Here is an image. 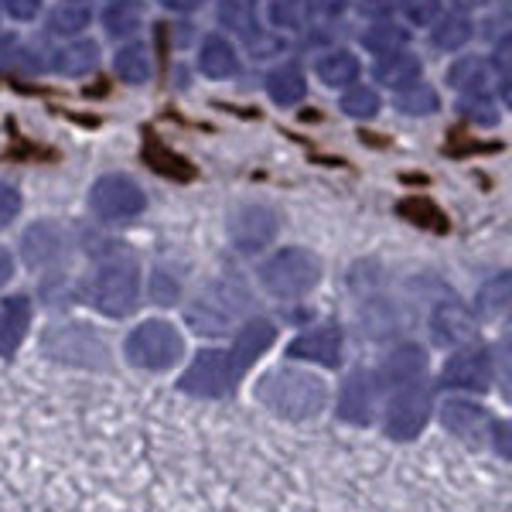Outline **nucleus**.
Here are the masks:
<instances>
[{
  "label": "nucleus",
  "instance_id": "1",
  "mask_svg": "<svg viewBox=\"0 0 512 512\" xmlns=\"http://www.w3.org/2000/svg\"><path fill=\"white\" fill-rule=\"evenodd\" d=\"M256 396H260V403L270 414H277L284 420H311L325 410L328 386H325V379L308 373V369L284 366L260 379Z\"/></svg>",
  "mask_w": 512,
  "mask_h": 512
},
{
  "label": "nucleus",
  "instance_id": "2",
  "mask_svg": "<svg viewBox=\"0 0 512 512\" xmlns=\"http://www.w3.org/2000/svg\"><path fill=\"white\" fill-rule=\"evenodd\" d=\"M321 280V260L304 246H284L260 267V284L270 297L294 301L315 291Z\"/></svg>",
  "mask_w": 512,
  "mask_h": 512
},
{
  "label": "nucleus",
  "instance_id": "3",
  "mask_svg": "<svg viewBox=\"0 0 512 512\" xmlns=\"http://www.w3.org/2000/svg\"><path fill=\"white\" fill-rule=\"evenodd\" d=\"M246 308H250L246 287L239 280L226 277L205 287L202 297H195V304L185 308V318L198 335H222L233 321L246 315Z\"/></svg>",
  "mask_w": 512,
  "mask_h": 512
},
{
  "label": "nucleus",
  "instance_id": "4",
  "mask_svg": "<svg viewBox=\"0 0 512 512\" xmlns=\"http://www.w3.org/2000/svg\"><path fill=\"white\" fill-rule=\"evenodd\" d=\"M123 355H127L130 366L161 373V369H171L185 355V338H181V332L171 321H140L134 332L127 335V342H123Z\"/></svg>",
  "mask_w": 512,
  "mask_h": 512
},
{
  "label": "nucleus",
  "instance_id": "5",
  "mask_svg": "<svg viewBox=\"0 0 512 512\" xmlns=\"http://www.w3.org/2000/svg\"><path fill=\"white\" fill-rule=\"evenodd\" d=\"M89 301L96 311H103L106 318H123L137 308L140 301V274L137 263L130 256H113L103 260L99 274L89 284Z\"/></svg>",
  "mask_w": 512,
  "mask_h": 512
},
{
  "label": "nucleus",
  "instance_id": "6",
  "mask_svg": "<svg viewBox=\"0 0 512 512\" xmlns=\"http://www.w3.org/2000/svg\"><path fill=\"white\" fill-rule=\"evenodd\" d=\"M89 209L106 222H130L147 209V198L130 175H103L89 188Z\"/></svg>",
  "mask_w": 512,
  "mask_h": 512
},
{
  "label": "nucleus",
  "instance_id": "7",
  "mask_svg": "<svg viewBox=\"0 0 512 512\" xmlns=\"http://www.w3.org/2000/svg\"><path fill=\"white\" fill-rule=\"evenodd\" d=\"M226 233H229V243H233L239 253H263L267 246H274V239L280 233V216L263 202L236 205V209L229 212Z\"/></svg>",
  "mask_w": 512,
  "mask_h": 512
},
{
  "label": "nucleus",
  "instance_id": "8",
  "mask_svg": "<svg viewBox=\"0 0 512 512\" xmlns=\"http://www.w3.org/2000/svg\"><path fill=\"white\" fill-rule=\"evenodd\" d=\"M236 383V369L226 349H202L192 359V366L185 369V376L178 379V386L192 396H222L229 393V386Z\"/></svg>",
  "mask_w": 512,
  "mask_h": 512
},
{
  "label": "nucleus",
  "instance_id": "9",
  "mask_svg": "<svg viewBox=\"0 0 512 512\" xmlns=\"http://www.w3.org/2000/svg\"><path fill=\"white\" fill-rule=\"evenodd\" d=\"M69 246H72V233L62 222H52V219L35 222V226H28L21 236V256L31 270H45V267L62 263L65 256H69Z\"/></svg>",
  "mask_w": 512,
  "mask_h": 512
},
{
  "label": "nucleus",
  "instance_id": "10",
  "mask_svg": "<svg viewBox=\"0 0 512 512\" xmlns=\"http://www.w3.org/2000/svg\"><path fill=\"white\" fill-rule=\"evenodd\" d=\"M427 417H431V393H427L424 386L410 383L390 400V410H386V434L396 437V441H414L427 427Z\"/></svg>",
  "mask_w": 512,
  "mask_h": 512
},
{
  "label": "nucleus",
  "instance_id": "11",
  "mask_svg": "<svg viewBox=\"0 0 512 512\" xmlns=\"http://www.w3.org/2000/svg\"><path fill=\"white\" fill-rule=\"evenodd\" d=\"M52 359H65V362H79V366H99L106 355V345L82 325H55L45 332V342H41Z\"/></svg>",
  "mask_w": 512,
  "mask_h": 512
},
{
  "label": "nucleus",
  "instance_id": "12",
  "mask_svg": "<svg viewBox=\"0 0 512 512\" xmlns=\"http://www.w3.org/2000/svg\"><path fill=\"white\" fill-rule=\"evenodd\" d=\"M441 383L454 390H489L492 383V359L485 349H461L454 352L441 369Z\"/></svg>",
  "mask_w": 512,
  "mask_h": 512
},
{
  "label": "nucleus",
  "instance_id": "13",
  "mask_svg": "<svg viewBox=\"0 0 512 512\" xmlns=\"http://www.w3.org/2000/svg\"><path fill=\"white\" fill-rule=\"evenodd\" d=\"M287 355L301 362H318L325 369H335L342 362V332L338 325H318L311 332L297 335L291 345H287Z\"/></svg>",
  "mask_w": 512,
  "mask_h": 512
},
{
  "label": "nucleus",
  "instance_id": "14",
  "mask_svg": "<svg viewBox=\"0 0 512 512\" xmlns=\"http://www.w3.org/2000/svg\"><path fill=\"white\" fill-rule=\"evenodd\" d=\"M431 332H434V342L437 345H468L475 338V318L465 304L458 301H441L431 315Z\"/></svg>",
  "mask_w": 512,
  "mask_h": 512
},
{
  "label": "nucleus",
  "instance_id": "15",
  "mask_svg": "<svg viewBox=\"0 0 512 512\" xmlns=\"http://www.w3.org/2000/svg\"><path fill=\"white\" fill-rule=\"evenodd\" d=\"M502 79L506 76H499V69L478 55H465L448 69V86L465 96H489L492 89H499Z\"/></svg>",
  "mask_w": 512,
  "mask_h": 512
},
{
  "label": "nucleus",
  "instance_id": "16",
  "mask_svg": "<svg viewBox=\"0 0 512 512\" xmlns=\"http://www.w3.org/2000/svg\"><path fill=\"white\" fill-rule=\"evenodd\" d=\"M274 338H277V328L270 325L267 318H253V321H246V325L239 328L233 349H229V359H233L236 379L243 376L246 369H250L253 362L270 349V345H274Z\"/></svg>",
  "mask_w": 512,
  "mask_h": 512
},
{
  "label": "nucleus",
  "instance_id": "17",
  "mask_svg": "<svg viewBox=\"0 0 512 512\" xmlns=\"http://www.w3.org/2000/svg\"><path fill=\"white\" fill-rule=\"evenodd\" d=\"M376 410V379L369 373H352L338 393V414L349 424H369Z\"/></svg>",
  "mask_w": 512,
  "mask_h": 512
},
{
  "label": "nucleus",
  "instance_id": "18",
  "mask_svg": "<svg viewBox=\"0 0 512 512\" xmlns=\"http://www.w3.org/2000/svg\"><path fill=\"white\" fill-rule=\"evenodd\" d=\"M427 369V352L420 345H400L390 359L379 369V383L390 386V390H403V386L417 383Z\"/></svg>",
  "mask_w": 512,
  "mask_h": 512
},
{
  "label": "nucleus",
  "instance_id": "19",
  "mask_svg": "<svg viewBox=\"0 0 512 512\" xmlns=\"http://www.w3.org/2000/svg\"><path fill=\"white\" fill-rule=\"evenodd\" d=\"M373 76L376 82H383L386 89H410L414 82H420L424 76V62L417 59L414 52H407V48H400V52H386L379 55V62L373 65Z\"/></svg>",
  "mask_w": 512,
  "mask_h": 512
},
{
  "label": "nucleus",
  "instance_id": "20",
  "mask_svg": "<svg viewBox=\"0 0 512 512\" xmlns=\"http://www.w3.org/2000/svg\"><path fill=\"white\" fill-rule=\"evenodd\" d=\"M31 328V301L28 297H7L0 308V355H14L21 349Z\"/></svg>",
  "mask_w": 512,
  "mask_h": 512
},
{
  "label": "nucleus",
  "instance_id": "21",
  "mask_svg": "<svg viewBox=\"0 0 512 512\" xmlns=\"http://www.w3.org/2000/svg\"><path fill=\"white\" fill-rule=\"evenodd\" d=\"M441 420L454 437H465V441L482 437L485 427H489V414L472 400H448L441 410Z\"/></svg>",
  "mask_w": 512,
  "mask_h": 512
},
{
  "label": "nucleus",
  "instance_id": "22",
  "mask_svg": "<svg viewBox=\"0 0 512 512\" xmlns=\"http://www.w3.org/2000/svg\"><path fill=\"white\" fill-rule=\"evenodd\" d=\"M198 69L209 79H233L239 72V55L222 35H209L198 48Z\"/></svg>",
  "mask_w": 512,
  "mask_h": 512
},
{
  "label": "nucleus",
  "instance_id": "23",
  "mask_svg": "<svg viewBox=\"0 0 512 512\" xmlns=\"http://www.w3.org/2000/svg\"><path fill=\"white\" fill-rule=\"evenodd\" d=\"M267 93L277 106H294L301 103L308 93V79H304L301 65L297 62H280L274 72L267 76Z\"/></svg>",
  "mask_w": 512,
  "mask_h": 512
},
{
  "label": "nucleus",
  "instance_id": "24",
  "mask_svg": "<svg viewBox=\"0 0 512 512\" xmlns=\"http://www.w3.org/2000/svg\"><path fill=\"white\" fill-rule=\"evenodd\" d=\"M315 72L328 89H349L359 79V59L352 52H345V48H332V52H325L318 59Z\"/></svg>",
  "mask_w": 512,
  "mask_h": 512
},
{
  "label": "nucleus",
  "instance_id": "25",
  "mask_svg": "<svg viewBox=\"0 0 512 512\" xmlns=\"http://www.w3.org/2000/svg\"><path fill=\"white\" fill-rule=\"evenodd\" d=\"M113 69H117V76L123 82H130V86H144V82H151V52H147V45H140V41H130V45H123L117 55H113Z\"/></svg>",
  "mask_w": 512,
  "mask_h": 512
},
{
  "label": "nucleus",
  "instance_id": "26",
  "mask_svg": "<svg viewBox=\"0 0 512 512\" xmlns=\"http://www.w3.org/2000/svg\"><path fill=\"white\" fill-rule=\"evenodd\" d=\"M96 59H99L96 41L93 38H76L55 52L52 65H55V72H62V76H86V72L96 65Z\"/></svg>",
  "mask_w": 512,
  "mask_h": 512
},
{
  "label": "nucleus",
  "instance_id": "27",
  "mask_svg": "<svg viewBox=\"0 0 512 512\" xmlns=\"http://www.w3.org/2000/svg\"><path fill=\"white\" fill-rule=\"evenodd\" d=\"M219 24L226 31H233V35L246 38V41H253L256 35H263V31H260V18H256L250 0H222V4H219Z\"/></svg>",
  "mask_w": 512,
  "mask_h": 512
},
{
  "label": "nucleus",
  "instance_id": "28",
  "mask_svg": "<svg viewBox=\"0 0 512 512\" xmlns=\"http://www.w3.org/2000/svg\"><path fill=\"white\" fill-rule=\"evenodd\" d=\"M359 41H362V48H366V52L386 55V52H400V48L410 41V31L400 28V24H393V21H376V24H369V28L362 31Z\"/></svg>",
  "mask_w": 512,
  "mask_h": 512
},
{
  "label": "nucleus",
  "instance_id": "29",
  "mask_svg": "<svg viewBox=\"0 0 512 512\" xmlns=\"http://www.w3.org/2000/svg\"><path fill=\"white\" fill-rule=\"evenodd\" d=\"M472 35H475V24L468 21L465 14H451V18L434 24L431 41L441 52H458V48H465L468 41H472Z\"/></svg>",
  "mask_w": 512,
  "mask_h": 512
},
{
  "label": "nucleus",
  "instance_id": "30",
  "mask_svg": "<svg viewBox=\"0 0 512 512\" xmlns=\"http://www.w3.org/2000/svg\"><path fill=\"white\" fill-rule=\"evenodd\" d=\"M396 110L407 113V117H431V113L441 110V96L431 86H424V82H414L410 89L396 93Z\"/></svg>",
  "mask_w": 512,
  "mask_h": 512
},
{
  "label": "nucleus",
  "instance_id": "31",
  "mask_svg": "<svg viewBox=\"0 0 512 512\" xmlns=\"http://www.w3.org/2000/svg\"><path fill=\"white\" fill-rule=\"evenodd\" d=\"M89 21H93L89 7L62 4V7H55V11L48 14V31H52V35H62V38H76V35H82V31L89 28Z\"/></svg>",
  "mask_w": 512,
  "mask_h": 512
},
{
  "label": "nucleus",
  "instance_id": "32",
  "mask_svg": "<svg viewBox=\"0 0 512 512\" xmlns=\"http://www.w3.org/2000/svg\"><path fill=\"white\" fill-rule=\"evenodd\" d=\"M475 308H478V315L489 318V321H495L499 315H506V311H509V274L492 277L489 284L478 291Z\"/></svg>",
  "mask_w": 512,
  "mask_h": 512
},
{
  "label": "nucleus",
  "instance_id": "33",
  "mask_svg": "<svg viewBox=\"0 0 512 512\" xmlns=\"http://www.w3.org/2000/svg\"><path fill=\"white\" fill-rule=\"evenodd\" d=\"M140 7L130 4V0H113L103 14V24H106V35L110 38H130L134 31L140 28Z\"/></svg>",
  "mask_w": 512,
  "mask_h": 512
},
{
  "label": "nucleus",
  "instance_id": "34",
  "mask_svg": "<svg viewBox=\"0 0 512 512\" xmlns=\"http://www.w3.org/2000/svg\"><path fill=\"white\" fill-rule=\"evenodd\" d=\"M342 113L352 120H373L379 113V96L376 89L369 86H352L349 93L342 96Z\"/></svg>",
  "mask_w": 512,
  "mask_h": 512
},
{
  "label": "nucleus",
  "instance_id": "35",
  "mask_svg": "<svg viewBox=\"0 0 512 512\" xmlns=\"http://www.w3.org/2000/svg\"><path fill=\"white\" fill-rule=\"evenodd\" d=\"M267 18L280 31H294V28H301V24H304L308 11H304V0H270Z\"/></svg>",
  "mask_w": 512,
  "mask_h": 512
},
{
  "label": "nucleus",
  "instance_id": "36",
  "mask_svg": "<svg viewBox=\"0 0 512 512\" xmlns=\"http://www.w3.org/2000/svg\"><path fill=\"white\" fill-rule=\"evenodd\" d=\"M396 4H400L403 18L414 24V28H427L441 14V0H396Z\"/></svg>",
  "mask_w": 512,
  "mask_h": 512
},
{
  "label": "nucleus",
  "instance_id": "37",
  "mask_svg": "<svg viewBox=\"0 0 512 512\" xmlns=\"http://www.w3.org/2000/svg\"><path fill=\"white\" fill-rule=\"evenodd\" d=\"M458 110H461V117H468L475 123H495V120H499V110L492 106L489 96H465L458 103Z\"/></svg>",
  "mask_w": 512,
  "mask_h": 512
},
{
  "label": "nucleus",
  "instance_id": "38",
  "mask_svg": "<svg viewBox=\"0 0 512 512\" xmlns=\"http://www.w3.org/2000/svg\"><path fill=\"white\" fill-rule=\"evenodd\" d=\"M21 212V192L11 181H0V229H7Z\"/></svg>",
  "mask_w": 512,
  "mask_h": 512
},
{
  "label": "nucleus",
  "instance_id": "39",
  "mask_svg": "<svg viewBox=\"0 0 512 512\" xmlns=\"http://www.w3.org/2000/svg\"><path fill=\"white\" fill-rule=\"evenodd\" d=\"M0 7L14 21H35L41 14V0H0Z\"/></svg>",
  "mask_w": 512,
  "mask_h": 512
},
{
  "label": "nucleus",
  "instance_id": "40",
  "mask_svg": "<svg viewBox=\"0 0 512 512\" xmlns=\"http://www.w3.org/2000/svg\"><path fill=\"white\" fill-rule=\"evenodd\" d=\"M349 7V0H304V11L315 14L321 21H335Z\"/></svg>",
  "mask_w": 512,
  "mask_h": 512
},
{
  "label": "nucleus",
  "instance_id": "41",
  "mask_svg": "<svg viewBox=\"0 0 512 512\" xmlns=\"http://www.w3.org/2000/svg\"><path fill=\"white\" fill-rule=\"evenodd\" d=\"M151 297H154L158 304H171V301L178 297V280H168V274H154Z\"/></svg>",
  "mask_w": 512,
  "mask_h": 512
},
{
  "label": "nucleus",
  "instance_id": "42",
  "mask_svg": "<svg viewBox=\"0 0 512 512\" xmlns=\"http://www.w3.org/2000/svg\"><path fill=\"white\" fill-rule=\"evenodd\" d=\"M393 7H396V0H359V14L373 21H386Z\"/></svg>",
  "mask_w": 512,
  "mask_h": 512
},
{
  "label": "nucleus",
  "instance_id": "43",
  "mask_svg": "<svg viewBox=\"0 0 512 512\" xmlns=\"http://www.w3.org/2000/svg\"><path fill=\"white\" fill-rule=\"evenodd\" d=\"M158 4L164 7V11H175V14H188L195 11V7H202L205 0H158Z\"/></svg>",
  "mask_w": 512,
  "mask_h": 512
},
{
  "label": "nucleus",
  "instance_id": "44",
  "mask_svg": "<svg viewBox=\"0 0 512 512\" xmlns=\"http://www.w3.org/2000/svg\"><path fill=\"white\" fill-rule=\"evenodd\" d=\"M14 277V256L4 250V246H0V291H4L7 287V280Z\"/></svg>",
  "mask_w": 512,
  "mask_h": 512
},
{
  "label": "nucleus",
  "instance_id": "45",
  "mask_svg": "<svg viewBox=\"0 0 512 512\" xmlns=\"http://www.w3.org/2000/svg\"><path fill=\"white\" fill-rule=\"evenodd\" d=\"M14 52H18V38H14V35H0V65L11 62Z\"/></svg>",
  "mask_w": 512,
  "mask_h": 512
},
{
  "label": "nucleus",
  "instance_id": "46",
  "mask_svg": "<svg viewBox=\"0 0 512 512\" xmlns=\"http://www.w3.org/2000/svg\"><path fill=\"white\" fill-rule=\"evenodd\" d=\"M444 4H451L454 14H465V11H478V7H485L489 0H444Z\"/></svg>",
  "mask_w": 512,
  "mask_h": 512
}]
</instances>
